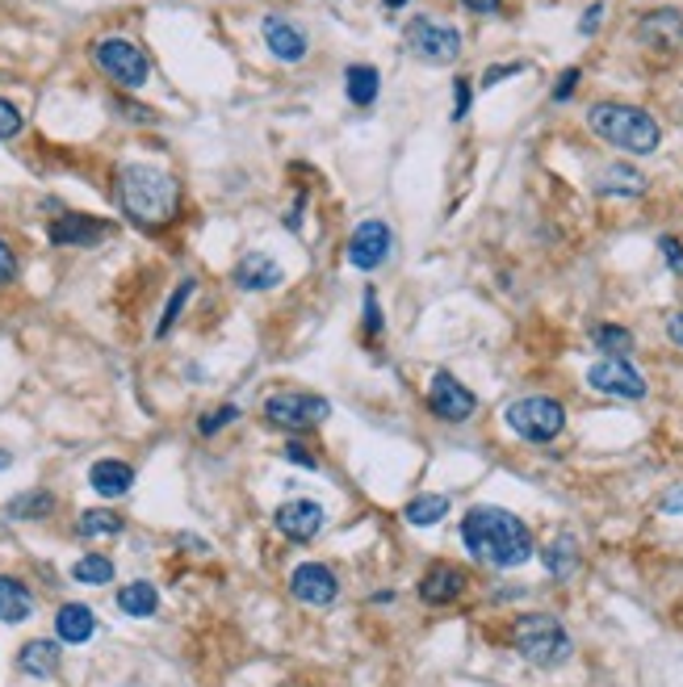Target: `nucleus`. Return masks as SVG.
Returning a JSON list of instances; mask_svg holds the SVG:
<instances>
[{"label": "nucleus", "mask_w": 683, "mask_h": 687, "mask_svg": "<svg viewBox=\"0 0 683 687\" xmlns=\"http://www.w3.org/2000/svg\"><path fill=\"white\" fill-rule=\"evenodd\" d=\"M118 202L130 222L147 231L168 227L181 210V185L177 176L156 164H126L118 172Z\"/></svg>", "instance_id": "nucleus-2"}, {"label": "nucleus", "mask_w": 683, "mask_h": 687, "mask_svg": "<svg viewBox=\"0 0 683 687\" xmlns=\"http://www.w3.org/2000/svg\"><path fill=\"white\" fill-rule=\"evenodd\" d=\"M466 110H470V84L457 80V84H453V122L466 118Z\"/></svg>", "instance_id": "nucleus-36"}, {"label": "nucleus", "mask_w": 683, "mask_h": 687, "mask_svg": "<svg viewBox=\"0 0 683 687\" xmlns=\"http://www.w3.org/2000/svg\"><path fill=\"white\" fill-rule=\"evenodd\" d=\"M34 617V595L25 583L18 579H9V574H0V620L4 625H22V620Z\"/></svg>", "instance_id": "nucleus-22"}, {"label": "nucleus", "mask_w": 683, "mask_h": 687, "mask_svg": "<svg viewBox=\"0 0 683 687\" xmlns=\"http://www.w3.org/2000/svg\"><path fill=\"white\" fill-rule=\"evenodd\" d=\"M96 68L105 71L114 84H122V89H143L147 84V71H151V64H147V55H143L130 38H101L93 50Z\"/></svg>", "instance_id": "nucleus-7"}, {"label": "nucleus", "mask_w": 683, "mask_h": 687, "mask_svg": "<svg viewBox=\"0 0 683 687\" xmlns=\"http://www.w3.org/2000/svg\"><path fill=\"white\" fill-rule=\"evenodd\" d=\"M591 340L608 356H629V348H634V335L625 332V328H616V323H600V328L591 332Z\"/></svg>", "instance_id": "nucleus-31"}, {"label": "nucleus", "mask_w": 683, "mask_h": 687, "mask_svg": "<svg viewBox=\"0 0 683 687\" xmlns=\"http://www.w3.org/2000/svg\"><path fill=\"white\" fill-rule=\"evenodd\" d=\"M462 541L474 562L496 570H516L533 558V533L528 524L503 512V507H474L462 520Z\"/></svg>", "instance_id": "nucleus-1"}, {"label": "nucleus", "mask_w": 683, "mask_h": 687, "mask_svg": "<svg viewBox=\"0 0 683 687\" xmlns=\"http://www.w3.org/2000/svg\"><path fill=\"white\" fill-rule=\"evenodd\" d=\"M377 89H382L377 68H369V64H353V68H349V101H353V105H374Z\"/></svg>", "instance_id": "nucleus-26"}, {"label": "nucleus", "mask_w": 683, "mask_h": 687, "mask_svg": "<svg viewBox=\"0 0 683 687\" xmlns=\"http://www.w3.org/2000/svg\"><path fill=\"white\" fill-rule=\"evenodd\" d=\"M600 193H625V197H637V193H646V176H641L637 168L613 164V168H604V176H600Z\"/></svg>", "instance_id": "nucleus-27"}, {"label": "nucleus", "mask_w": 683, "mask_h": 687, "mask_svg": "<svg viewBox=\"0 0 683 687\" xmlns=\"http://www.w3.org/2000/svg\"><path fill=\"white\" fill-rule=\"evenodd\" d=\"M448 512V499L445 495H420L411 499L407 507H402V520L416 524V528H432V524H441Z\"/></svg>", "instance_id": "nucleus-25"}, {"label": "nucleus", "mask_w": 683, "mask_h": 687, "mask_svg": "<svg viewBox=\"0 0 683 687\" xmlns=\"http://www.w3.org/2000/svg\"><path fill=\"white\" fill-rule=\"evenodd\" d=\"M193 289H197V285H193V282H181V285H177V289H172V298H168L164 319L156 323V335H168V332H172V323L181 319V310H185V302H189V294H193Z\"/></svg>", "instance_id": "nucleus-32"}, {"label": "nucleus", "mask_w": 683, "mask_h": 687, "mask_svg": "<svg viewBox=\"0 0 683 687\" xmlns=\"http://www.w3.org/2000/svg\"><path fill=\"white\" fill-rule=\"evenodd\" d=\"M264 43H269V50L282 59V64H303L307 59V30L303 25H294L289 18H277V13H269L264 18Z\"/></svg>", "instance_id": "nucleus-15"}, {"label": "nucleus", "mask_w": 683, "mask_h": 687, "mask_svg": "<svg viewBox=\"0 0 683 687\" xmlns=\"http://www.w3.org/2000/svg\"><path fill=\"white\" fill-rule=\"evenodd\" d=\"M588 386L613 399H646V378L637 374L625 356H604L588 369Z\"/></svg>", "instance_id": "nucleus-9"}, {"label": "nucleus", "mask_w": 683, "mask_h": 687, "mask_svg": "<svg viewBox=\"0 0 683 687\" xmlns=\"http://www.w3.org/2000/svg\"><path fill=\"white\" fill-rule=\"evenodd\" d=\"M428 407H432V415H441L448 424H462V420H470L474 411H478V399L453 374L441 369L432 378V390H428Z\"/></svg>", "instance_id": "nucleus-10"}, {"label": "nucleus", "mask_w": 683, "mask_h": 687, "mask_svg": "<svg viewBox=\"0 0 683 687\" xmlns=\"http://www.w3.org/2000/svg\"><path fill=\"white\" fill-rule=\"evenodd\" d=\"M13 135H22V110L0 96V139H13Z\"/></svg>", "instance_id": "nucleus-34"}, {"label": "nucleus", "mask_w": 683, "mask_h": 687, "mask_svg": "<svg viewBox=\"0 0 683 687\" xmlns=\"http://www.w3.org/2000/svg\"><path fill=\"white\" fill-rule=\"evenodd\" d=\"M71 579L84 583V587H105V583L114 579V562L101 558V553H89V558H80V562L71 566Z\"/></svg>", "instance_id": "nucleus-29"}, {"label": "nucleus", "mask_w": 683, "mask_h": 687, "mask_svg": "<svg viewBox=\"0 0 683 687\" xmlns=\"http://www.w3.org/2000/svg\"><path fill=\"white\" fill-rule=\"evenodd\" d=\"M659 248H662V261L671 264V273H680V277H683V243H680V239H675V236H662Z\"/></svg>", "instance_id": "nucleus-35"}, {"label": "nucleus", "mask_w": 683, "mask_h": 687, "mask_svg": "<svg viewBox=\"0 0 683 687\" xmlns=\"http://www.w3.org/2000/svg\"><path fill=\"white\" fill-rule=\"evenodd\" d=\"M365 332H369V335L382 332V310H377V294H374V289H365Z\"/></svg>", "instance_id": "nucleus-38"}, {"label": "nucleus", "mask_w": 683, "mask_h": 687, "mask_svg": "<svg viewBox=\"0 0 683 687\" xmlns=\"http://www.w3.org/2000/svg\"><path fill=\"white\" fill-rule=\"evenodd\" d=\"M289 592L298 595L303 604H310V608H328L340 595V583H335V574L323 562H303L289 574Z\"/></svg>", "instance_id": "nucleus-12"}, {"label": "nucleus", "mask_w": 683, "mask_h": 687, "mask_svg": "<svg viewBox=\"0 0 683 687\" xmlns=\"http://www.w3.org/2000/svg\"><path fill=\"white\" fill-rule=\"evenodd\" d=\"M470 13H496L499 9V0H462Z\"/></svg>", "instance_id": "nucleus-43"}, {"label": "nucleus", "mask_w": 683, "mask_h": 687, "mask_svg": "<svg viewBox=\"0 0 683 687\" xmlns=\"http://www.w3.org/2000/svg\"><path fill=\"white\" fill-rule=\"evenodd\" d=\"M462 592H466V574L457 566H448V562H436V566L420 579V599H424V604H453Z\"/></svg>", "instance_id": "nucleus-17"}, {"label": "nucleus", "mask_w": 683, "mask_h": 687, "mask_svg": "<svg viewBox=\"0 0 683 687\" xmlns=\"http://www.w3.org/2000/svg\"><path fill=\"white\" fill-rule=\"evenodd\" d=\"M662 512H667V516H683V486L662 495Z\"/></svg>", "instance_id": "nucleus-41"}, {"label": "nucleus", "mask_w": 683, "mask_h": 687, "mask_svg": "<svg viewBox=\"0 0 683 687\" xmlns=\"http://www.w3.org/2000/svg\"><path fill=\"white\" fill-rule=\"evenodd\" d=\"M9 466H13V453H4V449H0V470H9Z\"/></svg>", "instance_id": "nucleus-46"}, {"label": "nucleus", "mask_w": 683, "mask_h": 687, "mask_svg": "<svg viewBox=\"0 0 683 687\" xmlns=\"http://www.w3.org/2000/svg\"><path fill=\"white\" fill-rule=\"evenodd\" d=\"M545 570L554 574V579H570L574 570H579V541L570 537V533H558L549 546H545Z\"/></svg>", "instance_id": "nucleus-23"}, {"label": "nucleus", "mask_w": 683, "mask_h": 687, "mask_svg": "<svg viewBox=\"0 0 683 687\" xmlns=\"http://www.w3.org/2000/svg\"><path fill=\"white\" fill-rule=\"evenodd\" d=\"M96 633V617L89 604H64L55 612V638L64 645H84Z\"/></svg>", "instance_id": "nucleus-18"}, {"label": "nucleus", "mask_w": 683, "mask_h": 687, "mask_svg": "<svg viewBox=\"0 0 683 687\" xmlns=\"http://www.w3.org/2000/svg\"><path fill=\"white\" fill-rule=\"evenodd\" d=\"M588 126L604 142H613V147L629 151V156H650L662 139L659 122L650 118L646 110H637V105H616V101H600V105H591Z\"/></svg>", "instance_id": "nucleus-3"}, {"label": "nucleus", "mask_w": 683, "mask_h": 687, "mask_svg": "<svg viewBox=\"0 0 683 687\" xmlns=\"http://www.w3.org/2000/svg\"><path fill=\"white\" fill-rule=\"evenodd\" d=\"M118 608L126 617H156V608H160V592L151 587V583H126L118 592Z\"/></svg>", "instance_id": "nucleus-24"}, {"label": "nucleus", "mask_w": 683, "mask_h": 687, "mask_svg": "<svg viewBox=\"0 0 683 687\" xmlns=\"http://www.w3.org/2000/svg\"><path fill=\"white\" fill-rule=\"evenodd\" d=\"M512 645L520 650V659L533 666H562L570 659V633L554 617L533 612V617H520L512 629Z\"/></svg>", "instance_id": "nucleus-4"}, {"label": "nucleus", "mask_w": 683, "mask_h": 687, "mask_svg": "<svg viewBox=\"0 0 683 687\" xmlns=\"http://www.w3.org/2000/svg\"><path fill=\"white\" fill-rule=\"evenodd\" d=\"M600 18H604V4H591V9H588V18H583V34H591V30L600 25Z\"/></svg>", "instance_id": "nucleus-44"}, {"label": "nucleus", "mask_w": 683, "mask_h": 687, "mask_svg": "<svg viewBox=\"0 0 683 687\" xmlns=\"http://www.w3.org/2000/svg\"><path fill=\"white\" fill-rule=\"evenodd\" d=\"M285 461H294V466H307V470H315V457H310L303 445H285Z\"/></svg>", "instance_id": "nucleus-42"}, {"label": "nucleus", "mask_w": 683, "mask_h": 687, "mask_svg": "<svg viewBox=\"0 0 683 687\" xmlns=\"http://www.w3.org/2000/svg\"><path fill=\"white\" fill-rule=\"evenodd\" d=\"M80 537H118L122 533V516L118 512H105V507H93L80 516Z\"/></svg>", "instance_id": "nucleus-30"}, {"label": "nucleus", "mask_w": 683, "mask_h": 687, "mask_svg": "<svg viewBox=\"0 0 683 687\" xmlns=\"http://www.w3.org/2000/svg\"><path fill=\"white\" fill-rule=\"evenodd\" d=\"M273 524L289 541H315L319 528H323V507L315 499H289L273 512Z\"/></svg>", "instance_id": "nucleus-11"}, {"label": "nucleus", "mask_w": 683, "mask_h": 687, "mask_svg": "<svg viewBox=\"0 0 683 687\" xmlns=\"http://www.w3.org/2000/svg\"><path fill=\"white\" fill-rule=\"evenodd\" d=\"M331 403L323 394H303V390H282L264 399V420L282 432H307V427L328 420Z\"/></svg>", "instance_id": "nucleus-6"}, {"label": "nucleus", "mask_w": 683, "mask_h": 687, "mask_svg": "<svg viewBox=\"0 0 683 687\" xmlns=\"http://www.w3.org/2000/svg\"><path fill=\"white\" fill-rule=\"evenodd\" d=\"M59 645L47 638H34L22 645V654H18V666H22V675H30V679H50L55 671H59Z\"/></svg>", "instance_id": "nucleus-21"}, {"label": "nucleus", "mask_w": 683, "mask_h": 687, "mask_svg": "<svg viewBox=\"0 0 683 687\" xmlns=\"http://www.w3.org/2000/svg\"><path fill=\"white\" fill-rule=\"evenodd\" d=\"M390 243H395L390 227L369 218V222H361L353 231V239H349V261H353L361 273H369V268H377V264L390 256Z\"/></svg>", "instance_id": "nucleus-13"}, {"label": "nucleus", "mask_w": 683, "mask_h": 687, "mask_svg": "<svg viewBox=\"0 0 683 687\" xmlns=\"http://www.w3.org/2000/svg\"><path fill=\"white\" fill-rule=\"evenodd\" d=\"M574 84H579V68H566L562 80H558V89H554V101H566V96L574 93Z\"/></svg>", "instance_id": "nucleus-39"}, {"label": "nucleus", "mask_w": 683, "mask_h": 687, "mask_svg": "<svg viewBox=\"0 0 683 687\" xmlns=\"http://www.w3.org/2000/svg\"><path fill=\"white\" fill-rule=\"evenodd\" d=\"M239 420V407H214L210 415H202V420H197V432H202V436H214V432H218V427H227V424H236Z\"/></svg>", "instance_id": "nucleus-33"}, {"label": "nucleus", "mask_w": 683, "mask_h": 687, "mask_svg": "<svg viewBox=\"0 0 683 687\" xmlns=\"http://www.w3.org/2000/svg\"><path fill=\"white\" fill-rule=\"evenodd\" d=\"M402 4H407V0H386V9H402Z\"/></svg>", "instance_id": "nucleus-47"}, {"label": "nucleus", "mask_w": 683, "mask_h": 687, "mask_svg": "<svg viewBox=\"0 0 683 687\" xmlns=\"http://www.w3.org/2000/svg\"><path fill=\"white\" fill-rule=\"evenodd\" d=\"M89 486L101 499H118L135 486V470L126 461H118V457H105V461H96L93 470H89Z\"/></svg>", "instance_id": "nucleus-19"}, {"label": "nucleus", "mask_w": 683, "mask_h": 687, "mask_svg": "<svg viewBox=\"0 0 683 687\" xmlns=\"http://www.w3.org/2000/svg\"><path fill=\"white\" fill-rule=\"evenodd\" d=\"M667 332H671V340H675V344H680V348H683V310H680V314H671V323H667Z\"/></svg>", "instance_id": "nucleus-45"}, {"label": "nucleus", "mask_w": 683, "mask_h": 687, "mask_svg": "<svg viewBox=\"0 0 683 687\" xmlns=\"http://www.w3.org/2000/svg\"><path fill=\"white\" fill-rule=\"evenodd\" d=\"M637 34H641V43H650V47H683V13L659 9V13L641 18Z\"/></svg>", "instance_id": "nucleus-20"}, {"label": "nucleus", "mask_w": 683, "mask_h": 687, "mask_svg": "<svg viewBox=\"0 0 683 687\" xmlns=\"http://www.w3.org/2000/svg\"><path fill=\"white\" fill-rule=\"evenodd\" d=\"M47 236L59 248H93V243L110 236V222L89 218V214H59V218H50Z\"/></svg>", "instance_id": "nucleus-14"}, {"label": "nucleus", "mask_w": 683, "mask_h": 687, "mask_svg": "<svg viewBox=\"0 0 683 687\" xmlns=\"http://www.w3.org/2000/svg\"><path fill=\"white\" fill-rule=\"evenodd\" d=\"M18 277V256H13V248L0 239V285H9Z\"/></svg>", "instance_id": "nucleus-37"}, {"label": "nucleus", "mask_w": 683, "mask_h": 687, "mask_svg": "<svg viewBox=\"0 0 683 687\" xmlns=\"http://www.w3.org/2000/svg\"><path fill=\"white\" fill-rule=\"evenodd\" d=\"M516 71H524V64H508V68H487V76H482V84L491 89V84H499V80H508V76H516Z\"/></svg>", "instance_id": "nucleus-40"}, {"label": "nucleus", "mask_w": 683, "mask_h": 687, "mask_svg": "<svg viewBox=\"0 0 683 687\" xmlns=\"http://www.w3.org/2000/svg\"><path fill=\"white\" fill-rule=\"evenodd\" d=\"M55 512V495L50 491H25V495L9 499V516L13 520H43Z\"/></svg>", "instance_id": "nucleus-28"}, {"label": "nucleus", "mask_w": 683, "mask_h": 687, "mask_svg": "<svg viewBox=\"0 0 683 687\" xmlns=\"http://www.w3.org/2000/svg\"><path fill=\"white\" fill-rule=\"evenodd\" d=\"M285 277V268L273 256H264V252H248L243 261L231 268V282L239 289H248V294H264V289H277Z\"/></svg>", "instance_id": "nucleus-16"}, {"label": "nucleus", "mask_w": 683, "mask_h": 687, "mask_svg": "<svg viewBox=\"0 0 683 687\" xmlns=\"http://www.w3.org/2000/svg\"><path fill=\"white\" fill-rule=\"evenodd\" d=\"M508 427L524 436V440H554L558 432L566 427V411L558 399H545V394H528V399H516L508 407Z\"/></svg>", "instance_id": "nucleus-5"}, {"label": "nucleus", "mask_w": 683, "mask_h": 687, "mask_svg": "<svg viewBox=\"0 0 683 687\" xmlns=\"http://www.w3.org/2000/svg\"><path fill=\"white\" fill-rule=\"evenodd\" d=\"M402 38H407V50L424 64H453L462 55V34L445 22H432V18H416Z\"/></svg>", "instance_id": "nucleus-8"}]
</instances>
